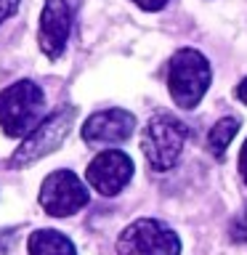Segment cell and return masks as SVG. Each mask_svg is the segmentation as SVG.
Wrapping results in <instances>:
<instances>
[{"instance_id": "1", "label": "cell", "mask_w": 247, "mask_h": 255, "mask_svg": "<svg viewBox=\"0 0 247 255\" xmlns=\"http://www.w3.org/2000/svg\"><path fill=\"white\" fill-rule=\"evenodd\" d=\"M213 83V69L197 48H181L167 61V93L178 109H197Z\"/></svg>"}, {"instance_id": "2", "label": "cell", "mask_w": 247, "mask_h": 255, "mask_svg": "<svg viewBox=\"0 0 247 255\" xmlns=\"http://www.w3.org/2000/svg\"><path fill=\"white\" fill-rule=\"evenodd\" d=\"M45 112V93L35 80H19L0 91V128L8 138H24Z\"/></svg>"}, {"instance_id": "3", "label": "cell", "mask_w": 247, "mask_h": 255, "mask_svg": "<svg viewBox=\"0 0 247 255\" xmlns=\"http://www.w3.org/2000/svg\"><path fill=\"white\" fill-rule=\"evenodd\" d=\"M75 120H77V107H72V104L51 112L48 117L40 120L35 130L21 138L19 149L11 154L8 165L19 170V167H27L32 162H37V159L48 157L51 151H56L64 141H67V135L72 133V128H75Z\"/></svg>"}, {"instance_id": "4", "label": "cell", "mask_w": 247, "mask_h": 255, "mask_svg": "<svg viewBox=\"0 0 247 255\" xmlns=\"http://www.w3.org/2000/svg\"><path fill=\"white\" fill-rule=\"evenodd\" d=\"M189 128L173 115H154L141 130V151L151 170L167 173L178 165Z\"/></svg>"}, {"instance_id": "5", "label": "cell", "mask_w": 247, "mask_h": 255, "mask_svg": "<svg viewBox=\"0 0 247 255\" xmlns=\"http://www.w3.org/2000/svg\"><path fill=\"white\" fill-rule=\"evenodd\" d=\"M117 255H181V237L159 218H138L117 237Z\"/></svg>"}, {"instance_id": "6", "label": "cell", "mask_w": 247, "mask_h": 255, "mask_svg": "<svg viewBox=\"0 0 247 255\" xmlns=\"http://www.w3.org/2000/svg\"><path fill=\"white\" fill-rule=\"evenodd\" d=\"M37 202L51 218H69L91 202V194H88L85 183L77 178V173L61 167L43 178Z\"/></svg>"}, {"instance_id": "7", "label": "cell", "mask_w": 247, "mask_h": 255, "mask_svg": "<svg viewBox=\"0 0 247 255\" xmlns=\"http://www.w3.org/2000/svg\"><path fill=\"white\" fill-rule=\"evenodd\" d=\"M133 170H135L133 159L123 149H107L91 159L85 178L93 186V191H99L101 197H117L130 183Z\"/></svg>"}, {"instance_id": "8", "label": "cell", "mask_w": 247, "mask_h": 255, "mask_svg": "<svg viewBox=\"0 0 247 255\" xmlns=\"http://www.w3.org/2000/svg\"><path fill=\"white\" fill-rule=\"evenodd\" d=\"M72 32V8L67 0H45L37 24V45L45 59H61Z\"/></svg>"}, {"instance_id": "9", "label": "cell", "mask_w": 247, "mask_h": 255, "mask_svg": "<svg viewBox=\"0 0 247 255\" xmlns=\"http://www.w3.org/2000/svg\"><path fill=\"white\" fill-rule=\"evenodd\" d=\"M135 130V117L127 109H101L93 112L80 128L85 143L91 146H109V143H123Z\"/></svg>"}, {"instance_id": "10", "label": "cell", "mask_w": 247, "mask_h": 255, "mask_svg": "<svg viewBox=\"0 0 247 255\" xmlns=\"http://www.w3.org/2000/svg\"><path fill=\"white\" fill-rule=\"evenodd\" d=\"M27 253L29 255H77V247L61 231L37 229L27 239Z\"/></svg>"}, {"instance_id": "11", "label": "cell", "mask_w": 247, "mask_h": 255, "mask_svg": "<svg viewBox=\"0 0 247 255\" xmlns=\"http://www.w3.org/2000/svg\"><path fill=\"white\" fill-rule=\"evenodd\" d=\"M237 130H239V117H221L218 123L207 130V151H210L215 159H223L229 143L234 141Z\"/></svg>"}, {"instance_id": "12", "label": "cell", "mask_w": 247, "mask_h": 255, "mask_svg": "<svg viewBox=\"0 0 247 255\" xmlns=\"http://www.w3.org/2000/svg\"><path fill=\"white\" fill-rule=\"evenodd\" d=\"M229 237L234 239V242H247V207L237 215L234 221H231V226H229Z\"/></svg>"}, {"instance_id": "13", "label": "cell", "mask_w": 247, "mask_h": 255, "mask_svg": "<svg viewBox=\"0 0 247 255\" xmlns=\"http://www.w3.org/2000/svg\"><path fill=\"white\" fill-rule=\"evenodd\" d=\"M19 5H21V0H0V24L11 19L19 11Z\"/></svg>"}, {"instance_id": "14", "label": "cell", "mask_w": 247, "mask_h": 255, "mask_svg": "<svg viewBox=\"0 0 247 255\" xmlns=\"http://www.w3.org/2000/svg\"><path fill=\"white\" fill-rule=\"evenodd\" d=\"M130 3H135V5L141 8V11L154 13V11H162V8L167 5V0H130Z\"/></svg>"}, {"instance_id": "15", "label": "cell", "mask_w": 247, "mask_h": 255, "mask_svg": "<svg viewBox=\"0 0 247 255\" xmlns=\"http://www.w3.org/2000/svg\"><path fill=\"white\" fill-rule=\"evenodd\" d=\"M239 175H242V181L247 183V138L242 143V151H239Z\"/></svg>"}, {"instance_id": "16", "label": "cell", "mask_w": 247, "mask_h": 255, "mask_svg": "<svg viewBox=\"0 0 247 255\" xmlns=\"http://www.w3.org/2000/svg\"><path fill=\"white\" fill-rule=\"evenodd\" d=\"M237 99L242 101V104H247V77L239 80V85H237Z\"/></svg>"}]
</instances>
